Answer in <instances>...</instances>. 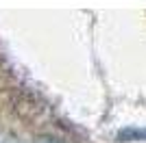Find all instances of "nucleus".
Returning a JSON list of instances; mask_svg holds the SVG:
<instances>
[{"instance_id":"obj_1","label":"nucleus","mask_w":146,"mask_h":143,"mask_svg":"<svg viewBox=\"0 0 146 143\" xmlns=\"http://www.w3.org/2000/svg\"><path fill=\"white\" fill-rule=\"evenodd\" d=\"M120 139H135V137H146V130H140V128H133V130H120L118 134Z\"/></svg>"},{"instance_id":"obj_2","label":"nucleus","mask_w":146,"mask_h":143,"mask_svg":"<svg viewBox=\"0 0 146 143\" xmlns=\"http://www.w3.org/2000/svg\"><path fill=\"white\" fill-rule=\"evenodd\" d=\"M33 143H63V141L57 139V137H48V134H46V137H37Z\"/></svg>"}]
</instances>
